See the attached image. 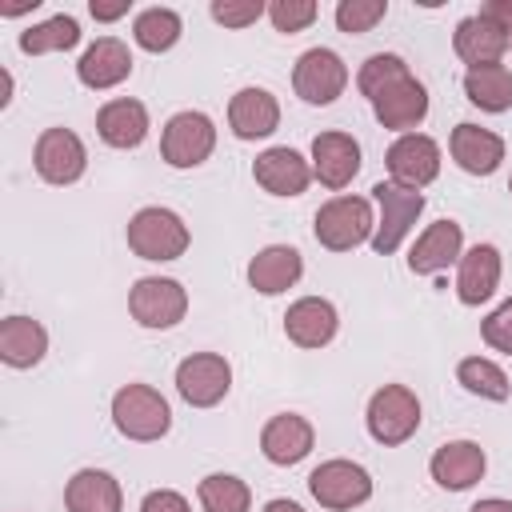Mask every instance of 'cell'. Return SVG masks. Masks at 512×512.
<instances>
[{
	"label": "cell",
	"mask_w": 512,
	"mask_h": 512,
	"mask_svg": "<svg viewBox=\"0 0 512 512\" xmlns=\"http://www.w3.org/2000/svg\"><path fill=\"white\" fill-rule=\"evenodd\" d=\"M372 232H376V212L372 200L364 196H332L312 216V236L328 252H352L360 244H372Z\"/></svg>",
	"instance_id": "6da1fadb"
},
{
	"label": "cell",
	"mask_w": 512,
	"mask_h": 512,
	"mask_svg": "<svg viewBox=\"0 0 512 512\" xmlns=\"http://www.w3.org/2000/svg\"><path fill=\"white\" fill-rule=\"evenodd\" d=\"M124 240H128V248H132L140 260L164 264V260H180V256L188 252L192 232H188V224L180 220V212L160 208V204H148V208H140V212L128 220Z\"/></svg>",
	"instance_id": "7a4b0ae2"
},
{
	"label": "cell",
	"mask_w": 512,
	"mask_h": 512,
	"mask_svg": "<svg viewBox=\"0 0 512 512\" xmlns=\"http://www.w3.org/2000/svg\"><path fill=\"white\" fill-rule=\"evenodd\" d=\"M112 424H116V432L124 440L152 444V440L168 436L172 408H168V400L152 384H124L112 396Z\"/></svg>",
	"instance_id": "3957f363"
},
{
	"label": "cell",
	"mask_w": 512,
	"mask_h": 512,
	"mask_svg": "<svg viewBox=\"0 0 512 512\" xmlns=\"http://www.w3.org/2000/svg\"><path fill=\"white\" fill-rule=\"evenodd\" d=\"M364 424H368V436L384 448H396L404 440L416 436L420 428V400L408 384H384L372 392L368 400V412H364Z\"/></svg>",
	"instance_id": "277c9868"
},
{
	"label": "cell",
	"mask_w": 512,
	"mask_h": 512,
	"mask_svg": "<svg viewBox=\"0 0 512 512\" xmlns=\"http://www.w3.org/2000/svg\"><path fill=\"white\" fill-rule=\"evenodd\" d=\"M308 492L328 512H352V508H360V504L372 500V476H368L364 464L344 460V456H332V460H324V464L312 468Z\"/></svg>",
	"instance_id": "5b68a950"
},
{
	"label": "cell",
	"mask_w": 512,
	"mask_h": 512,
	"mask_svg": "<svg viewBox=\"0 0 512 512\" xmlns=\"http://www.w3.org/2000/svg\"><path fill=\"white\" fill-rule=\"evenodd\" d=\"M372 200L380 208L376 232H372V252L376 256H392L408 240L416 216L424 212V192H412V188H400L392 180H380V184H372Z\"/></svg>",
	"instance_id": "8992f818"
},
{
	"label": "cell",
	"mask_w": 512,
	"mask_h": 512,
	"mask_svg": "<svg viewBox=\"0 0 512 512\" xmlns=\"http://www.w3.org/2000/svg\"><path fill=\"white\" fill-rule=\"evenodd\" d=\"M128 312L140 328L164 332L188 316V288L172 276H140L128 288Z\"/></svg>",
	"instance_id": "52a82bcc"
},
{
	"label": "cell",
	"mask_w": 512,
	"mask_h": 512,
	"mask_svg": "<svg viewBox=\"0 0 512 512\" xmlns=\"http://www.w3.org/2000/svg\"><path fill=\"white\" fill-rule=\"evenodd\" d=\"M216 148V124L200 108H184L168 116L160 132V156L168 168H200Z\"/></svg>",
	"instance_id": "ba28073f"
},
{
	"label": "cell",
	"mask_w": 512,
	"mask_h": 512,
	"mask_svg": "<svg viewBox=\"0 0 512 512\" xmlns=\"http://www.w3.org/2000/svg\"><path fill=\"white\" fill-rule=\"evenodd\" d=\"M292 88H296V96L304 104L324 108V104H332V100L344 96V88H348V64L332 48H308V52H300V60L292 68Z\"/></svg>",
	"instance_id": "9c48e42d"
},
{
	"label": "cell",
	"mask_w": 512,
	"mask_h": 512,
	"mask_svg": "<svg viewBox=\"0 0 512 512\" xmlns=\"http://www.w3.org/2000/svg\"><path fill=\"white\" fill-rule=\"evenodd\" d=\"M32 168L44 184H76L88 168V148L72 128H44L32 148Z\"/></svg>",
	"instance_id": "30bf717a"
},
{
	"label": "cell",
	"mask_w": 512,
	"mask_h": 512,
	"mask_svg": "<svg viewBox=\"0 0 512 512\" xmlns=\"http://www.w3.org/2000/svg\"><path fill=\"white\" fill-rule=\"evenodd\" d=\"M232 388V364L220 352H192L176 364V392L192 408H216Z\"/></svg>",
	"instance_id": "8fae6325"
},
{
	"label": "cell",
	"mask_w": 512,
	"mask_h": 512,
	"mask_svg": "<svg viewBox=\"0 0 512 512\" xmlns=\"http://www.w3.org/2000/svg\"><path fill=\"white\" fill-rule=\"evenodd\" d=\"M384 164H388V180L400 184V188H428L436 176H440V144L424 132H404L388 144L384 152Z\"/></svg>",
	"instance_id": "7c38bea8"
},
{
	"label": "cell",
	"mask_w": 512,
	"mask_h": 512,
	"mask_svg": "<svg viewBox=\"0 0 512 512\" xmlns=\"http://www.w3.org/2000/svg\"><path fill=\"white\" fill-rule=\"evenodd\" d=\"M360 164H364L360 160V140L352 132H340V128L316 132V140H312V176L324 188H332V192L348 188L356 180Z\"/></svg>",
	"instance_id": "4fadbf2b"
},
{
	"label": "cell",
	"mask_w": 512,
	"mask_h": 512,
	"mask_svg": "<svg viewBox=\"0 0 512 512\" xmlns=\"http://www.w3.org/2000/svg\"><path fill=\"white\" fill-rule=\"evenodd\" d=\"M312 448H316V428H312L300 412H276V416L260 428V452H264V460L276 464V468L300 464Z\"/></svg>",
	"instance_id": "5bb4252c"
},
{
	"label": "cell",
	"mask_w": 512,
	"mask_h": 512,
	"mask_svg": "<svg viewBox=\"0 0 512 512\" xmlns=\"http://www.w3.org/2000/svg\"><path fill=\"white\" fill-rule=\"evenodd\" d=\"M252 176L264 192L272 196H300L316 176H312V160H304L296 148L288 144H276V148H264L256 160H252Z\"/></svg>",
	"instance_id": "9a60e30c"
},
{
	"label": "cell",
	"mask_w": 512,
	"mask_h": 512,
	"mask_svg": "<svg viewBox=\"0 0 512 512\" xmlns=\"http://www.w3.org/2000/svg\"><path fill=\"white\" fill-rule=\"evenodd\" d=\"M500 272H504L500 248L496 244H472L456 264V300L468 308L488 304L500 288Z\"/></svg>",
	"instance_id": "2e32d148"
},
{
	"label": "cell",
	"mask_w": 512,
	"mask_h": 512,
	"mask_svg": "<svg viewBox=\"0 0 512 512\" xmlns=\"http://www.w3.org/2000/svg\"><path fill=\"white\" fill-rule=\"evenodd\" d=\"M336 328H340V312L324 296H300L284 312V336L296 348H324L336 340Z\"/></svg>",
	"instance_id": "e0dca14e"
},
{
	"label": "cell",
	"mask_w": 512,
	"mask_h": 512,
	"mask_svg": "<svg viewBox=\"0 0 512 512\" xmlns=\"http://www.w3.org/2000/svg\"><path fill=\"white\" fill-rule=\"evenodd\" d=\"M132 76V52L124 40L116 36H100L84 48V56L76 60V80L92 92H108L116 84H124Z\"/></svg>",
	"instance_id": "ac0fdd59"
},
{
	"label": "cell",
	"mask_w": 512,
	"mask_h": 512,
	"mask_svg": "<svg viewBox=\"0 0 512 512\" xmlns=\"http://www.w3.org/2000/svg\"><path fill=\"white\" fill-rule=\"evenodd\" d=\"M460 256H464V228L456 220H436L416 236V244L408 252V272L436 276V272L460 264Z\"/></svg>",
	"instance_id": "d6986e66"
},
{
	"label": "cell",
	"mask_w": 512,
	"mask_h": 512,
	"mask_svg": "<svg viewBox=\"0 0 512 512\" xmlns=\"http://www.w3.org/2000/svg\"><path fill=\"white\" fill-rule=\"evenodd\" d=\"M484 468H488V456H484V448L476 440H448L428 460V472L444 492L472 488L476 480H484Z\"/></svg>",
	"instance_id": "ffe728a7"
},
{
	"label": "cell",
	"mask_w": 512,
	"mask_h": 512,
	"mask_svg": "<svg viewBox=\"0 0 512 512\" xmlns=\"http://www.w3.org/2000/svg\"><path fill=\"white\" fill-rule=\"evenodd\" d=\"M228 128L236 140H264L280 128V100L268 88H240L228 100Z\"/></svg>",
	"instance_id": "44dd1931"
},
{
	"label": "cell",
	"mask_w": 512,
	"mask_h": 512,
	"mask_svg": "<svg viewBox=\"0 0 512 512\" xmlns=\"http://www.w3.org/2000/svg\"><path fill=\"white\" fill-rule=\"evenodd\" d=\"M448 152L452 160L468 172V176H492L504 164V136L480 124H456L448 136Z\"/></svg>",
	"instance_id": "7402d4cb"
},
{
	"label": "cell",
	"mask_w": 512,
	"mask_h": 512,
	"mask_svg": "<svg viewBox=\"0 0 512 512\" xmlns=\"http://www.w3.org/2000/svg\"><path fill=\"white\" fill-rule=\"evenodd\" d=\"M372 112L380 120V128L388 132H416L428 116V88L416 80V76H404L400 84H392L384 96L372 100Z\"/></svg>",
	"instance_id": "603a6c76"
},
{
	"label": "cell",
	"mask_w": 512,
	"mask_h": 512,
	"mask_svg": "<svg viewBox=\"0 0 512 512\" xmlns=\"http://www.w3.org/2000/svg\"><path fill=\"white\" fill-rule=\"evenodd\" d=\"M300 276H304V256L292 244H268L248 260V284L260 296H280L296 288Z\"/></svg>",
	"instance_id": "cb8c5ba5"
},
{
	"label": "cell",
	"mask_w": 512,
	"mask_h": 512,
	"mask_svg": "<svg viewBox=\"0 0 512 512\" xmlns=\"http://www.w3.org/2000/svg\"><path fill=\"white\" fill-rule=\"evenodd\" d=\"M148 128H152L148 124V108L140 100H132V96H116V100H108L96 112V136L108 148H120V152L140 148L144 136H148Z\"/></svg>",
	"instance_id": "d4e9b609"
},
{
	"label": "cell",
	"mask_w": 512,
	"mask_h": 512,
	"mask_svg": "<svg viewBox=\"0 0 512 512\" xmlns=\"http://www.w3.org/2000/svg\"><path fill=\"white\" fill-rule=\"evenodd\" d=\"M452 48L456 56L468 64V68H480V64H500V56L512 48V36L500 32L492 20H484L480 12L476 16H464L452 32Z\"/></svg>",
	"instance_id": "484cf974"
},
{
	"label": "cell",
	"mask_w": 512,
	"mask_h": 512,
	"mask_svg": "<svg viewBox=\"0 0 512 512\" xmlns=\"http://www.w3.org/2000/svg\"><path fill=\"white\" fill-rule=\"evenodd\" d=\"M64 508L68 512H124L120 480L104 468H80L64 484Z\"/></svg>",
	"instance_id": "4316f807"
},
{
	"label": "cell",
	"mask_w": 512,
	"mask_h": 512,
	"mask_svg": "<svg viewBox=\"0 0 512 512\" xmlns=\"http://www.w3.org/2000/svg\"><path fill=\"white\" fill-rule=\"evenodd\" d=\"M48 352V328L32 316H8L0 324V360L8 368H36Z\"/></svg>",
	"instance_id": "83f0119b"
},
{
	"label": "cell",
	"mask_w": 512,
	"mask_h": 512,
	"mask_svg": "<svg viewBox=\"0 0 512 512\" xmlns=\"http://www.w3.org/2000/svg\"><path fill=\"white\" fill-rule=\"evenodd\" d=\"M464 96L480 112H508L512 108V72L504 64H480L464 72Z\"/></svg>",
	"instance_id": "f1b7e54d"
},
{
	"label": "cell",
	"mask_w": 512,
	"mask_h": 512,
	"mask_svg": "<svg viewBox=\"0 0 512 512\" xmlns=\"http://www.w3.org/2000/svg\"><path fill=\"white\" fill-rule=\"evenodd\" d=\"M180 36H184V20H180L176 8L152 4V8L136 12V20H132V40H136V48H144V52H152V56L176 48Z\"/></svg>",
	"instance_id": "f546056e"
},
{
	"label": "cell",
	"mask_w": 512,
	"mask_h": 512,
	"mask_svg": "<svg viewBox=\"0 0 512 512\" xmlns=\"http://www.w3.org/2000/svg\"><path fill=\"white\" fill-rule=\"evenodd\" d=\"M16 44H20V52H24V56L68 52V48H76V44H80V24H76V16L56 12V16H48V20L32 24V28H24Z\"/></svg>",
	"instance_id": "4dcf8cb0"
},
{
	"label": "cell",
	"mask_w": 512,
	"mask_h": 512,
	"mask_svg": "<svg viewBox=\"0 0 512 512\" xmlns=\"http://www.w3.org/2000/svg\"><path fill=\"white\" fill-rule=\"evenodd\" d=\"M456 380L464 384V392H472L480 400H492V404H504L512 396L508 372L496 360H488V356H464L456 364Z\"/></svg>",
	"instance_id": "1f68e13d"
},
{
	"label": "cell",
	"mask_w": 512,
	"mask_h": 512,
	"mask_svg": "<svg viewBox=\"0 0 512 512\" xmlns=\"http://www.w3.org/2000/svg\"><path fill=\"white\" fill-rule=\"evenodd\" d=\"M200 512H252V488L232 472H212L196 484Z\"/></svg>",
	"instance_id": "d6a6232c"
},
{
	"label": "cell",
	"mask_w": 512,
	"mask_h": 512,
	"mask_svg": "<svg viewBox=\"0 0 512 512\" xmlns=\"http://www.w3.org/2000/svg\"><path fill=\"white\" fill-rule=\"evenodd\" d=\"M404 76H412L408 64H404V56H396V52H376V56H368V60L360 64L356 88H360L368 100H376V96H384L392 84H400Z\"/></svg>",
	"instance_id": "836d02e7"
},
{
	"label": "cell",
	"mask_w": 512,
	"mask_h": 512,
	"mask_svg": "<svg viewBox=\"0 0 512 512\" xmlns=\"http://www.w3.org/2000/svg\"><path fill=\"white\" fill-rule=\"evenodd\" d=\"M332 16H336V28L340 32L364 36V32H372L388 16V0H340Z\"/></svg>",
	"instance_id": "e575fe53"
},
{
	"label": "cell",
	"mask_w": 512,
	"mask_h": 512,
	"mask_svg": "<svg viewBox=\"0 0 512 512\" xmlns=\"http://www.w3.org/2000/svg\"><path fill=\"white\" fill-rule=\"evenodd\" d=\"M316 16H320V8H316L312 0H272V4H268V20H272V28L284 32V36L304 32Z\"/></svg>",
	"instance_id": "d590c367"
},
{
	"label": "cell",
	"mask_w": 512,
	"mask_h": 512,
	"mask_svg": "<svg viewBox=\"0 0 512 512\" xmlns=\"http://www.w3.org/2000/svg\"><path fill=\"white\" fill-rule=\"evenodd\" d=\"M212 20L224 24V28H248L256 24L260 16H268V4L260 0H212Z\"/></svg>",
	"instance_id": "8d00e7d4"
},
{
	"label": "cell",
	"mask_w": 512,
	"mask_h": 512,
	"mask_svg": "<svg viewBox=\"0 0 512 512\" xmlns=\"http://www.w3.org/2000/svg\"><path fill=\"white\" fill-rule=\"evenodd\" d=\"M480 336H484V344H488V348H496V352L512 356V296H508L500 308H492V312L484 316Z\"/></svg>",
	"instance_id": "74e56055"
},
{
	"label": "cell",
	"mask_w": 512,
	"mask_h": 512,
	"mask_svg": "<svg viewBox=\"0 0 512 512\" xmlns=\"http://www.w3.org/2000/svg\"><path fill=\"white\" fill-rule=\"evenodd\" d=\"M140 512H192V504L176 492V488H152L140 500Z\"/></svg>",
	"instance_id": "f35d334b"
},
{
	"label": "cell",
	"mask_w": 512,
	"mask_h": 512,
	"mask_svg": "<svg viewBox=\"0 0 512 512\" xmlns=\"http://www.w3.org/2000/svg\"><path fill=\"white\" fill-rule=\"evenodd\" d=\"M480 16L512 36V0H488V4H480Z\"/></svg>",
	"instance_id": "ab89813d"
},
{
	"label": "cell",
	"mask_w": 512,
	"mask_h": 512,
	"mask_svg": "<svg viewBox=\"0 0 512 512\" xmlns=\"http://www.w3.org/2000/svg\"><path fill=\"white\" fill-rule=\"evenodd\" d=\"M128 0H92L88 4V12L100 20V24H112V20H120V16H128Z\"/></svg>",
	"instance_id": "60d3db41"
},
{
	"label": "cell",
	"mask_w": 512,
	"mask_h": 512,
	"mask_svg": "<svg viewBox=\"0 0 512 512\" xmlns=\"http://www.w3.org/2000/svg\"><path fill=\"white\" fill-rule=\"evenodd\" d=\"M468 512H512V500H504V496H484V500H476Z\"/></svg>",
	"instance_id": "b9f144b4"
},
{
	"label": "cell",
	"mask_w": 512,
	"mask_h": 512,
	"mask_svg": "<svg viewBox=\"0 0 512 512\" xmlns=\"http://www.w3.org/2000/svg\"><path fill=\"white\" fill-rule=\"evenodd\" d=\"M260 512H304L296 500H288V496H276V500H268Z\"/></svg>",
	"instance_id": "7bdbcfd3"
},
{
	"label": "cell",
	"mask_w": 512,
	"mask_h": 512,
	"mask_svg": "<svg viewBox=\"0 0 512 512\" xmlns=\"http://www.w3.org/2000/svg\"><path fill=\"white\" fill-rule=\"evenodd\" d=\"M508 192H512V180H508Z\"/></svg>",
	"instance_id": "ee69618b"
}]
</instances>
